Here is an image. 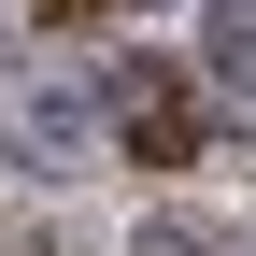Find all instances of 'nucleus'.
I'll return each instance as SVG.
<instances>
[{
    "mask_svg": "<svg viewBox=\"0 0 256 256\" xmlns=\"http://www.w3.org/2000/svg\"><path fill=\"white\" fill-rule=\"evenodd\" d=\"M114 114H128V156H156V171H171V156H200V114H185L171 72H142V57L114 72Z\"/></svg>",
    "mask_w": 256,
    "mask_h": 256,
    "instance_id": "nucleus-1",
    "label": "nucleus"
},
{
    "mask_svg": "<svg viewBox=\"0 0 256 256\" xmlns=\"http://www.w3.org/2000/svg\"><path fill=\"white\" fill-rule=\"evenodd\" d=\"M86 128H100V114H86L72 86H43V100L14 114V156H28V171H72V156H100V142H86Z\"/></svg>",
    "mask_w": 256,
    "mask_h": 256,
    "instance_id": "nucleus-2",
    "label": "nucleus"
},
{
    "mask_svg": "<svg viewBox=\"0 0 256 256\" xmlns=\"http://www.w3.org/2000/svg\"><path fill=\"white\" fill-rule=\"evenodd\" d=\"M200 72L228 100H256V0H200Z\"/></svg>",
    "mask_w": 256,
    "mask_h": 256,
    "instance_id": "nucleus-3",
    "label": "nucleus"
},
{
    "mask_svg": "<svg viewBox=\"0 0 256 256\" xmlns=\"http://www.w3.org/2000/svg\"><path fill=\"white\" fill-rule=\"evenodd\" d=\"M128 256H200V228H171V214H156V228L128 242Z\"/></svg>",
    "mask_w": 256,
    "mask_h": 256,
    "instance_id": "nucleus-4",
    "label": "nucleus"
},
{
    "mask_svg": "<svg viewBox=\"0 0 256 256\" xmlns=\"http://www.w3.org/2000/svg\"><path fill=\"white\" fill-rule=\"evenodd\" d=\"M57 14H100V0H57Z\"/></svg>",
    "mask_w": 256,
    "mask_h": 256,
    "instance_id": "nucleus-5",
    "label": "nucleus"
},
{
    "mask_svg": "<svg viewBox=\"0 0 256 256\" xmlns=\"http://www.w3.org/2000/svg\"><path fill=\"white\" fill-rule=\"evenodd\" d=\"M242 256H256V242H242Z\"/></svg>",
    "mask_w": 256,
    "mask_h": 256,
    "instance_id": "nucleus-6",
    "label": "nucleus"
}]
</instances>
